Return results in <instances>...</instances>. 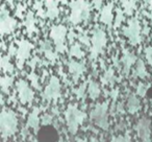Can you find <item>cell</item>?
<instances>
[{
    "instance_id": "cell-1",
    "label": "cell",
    "mask_w": 152,
    "mask_h": 142,
    "mask_svg": "<svg viewBox=\"0 0 152 142\" xmlns=\"http://www.w3.org/2000/svg\"><path fill=\"white\" fill-rule=\"evenodd\" d=\"M0 129L3 138L12 136L17 129V118L13 111L2 109L0 114Z\"/></svg>"
},
{
    "instance_id": "cell-2",
    "label": "cell",
    "mask_w": 152,
    "mask_h": 142,
    "mask_svg": "<svg viewBox=\"0 0 152 142\" xmlns=\"http://www.w3.org/2000/svg\"><path fill=\"white\" fill-rule=\"evenodd\" d=\"M71 7V16L70 21L74 24L87 20L90 16V7L89 4L85 0H75L70 4Z\"/></svg>"
},
{
    "instance_id": "cell-3",
    "label": "cell",
    "mask_w": 152,
    "mask_h": 142,
    "mask_svg": "<svg viewBox=\"0 0 152 142\" xmlns=\"http://www.w3.org/2000/svg\"><path fill=\"white\" fill-rule=\"evenodd\" d=\"M66 117H67V122L70 132L72 134H75L79 123L85 118V114L83 112H80L77 108H75V107L69 106L68 110L66 111Z\"/></svg>"
},
{
    "instance_id": "cell-4",
    "label": "cell",
    "mask_w": 152,
    "mask_h": 142,
    "mask_svg": "<svg viewBox=\"0 0 152 142\" xmlns=\"http://www.w3.org/2000/svg\"><path fill=\"white\" fill-rule=\"evenodd\" d=\"M66 36H67V28L64 25H56L51 28L50 37L56 46V50L58 52H64L66 50L65 41Z\"/></svg>"
},
{
    "instance_id": "cell-5",
    "label": "cell",
    "mask_w": 152,
    "mask_h": 142,
    "mask_svg": "<svg viewBox=\"0 0 152 142\" xmlns=\"http://www.w3.org/2000/svg\"><path fill=\"white\" fill-rule=\"evenodd\" d=\"M106 43V36L103 30L97 29L94 32L93 38H92V49H91V57L96 59L99 53L102 52Z\"/></svg>"
},
{
    "instance_id": "cell-6",
    "label": "cell",
    "mask_w": 152,
    "mask_h": 142,
    "mask_svg": "<svg viewBox=\"0 0 152 142\" xmlns=\"http://www.w3.org/2000/svg\"><path fill=\"white\" fill-rule=\"evenodd\" d=\"M17 27V21L10 16L9 12L2 7L1 10V19H0V30H1V35L5 34H11L12 32L16 29Z\"/></svg>"
},
{
    "instance_id": "cell-7",
    "label": "cell",
    "mask_w": 152,
    "mask_h": 142,
    "mask_svg": "<svg viewBox=\"0 0 152 142\" xmlns=\"http://www.w3.org/2000/svg\"><path fill=\"white\" fill-rule=\"evenodd\" d=\"M124 35L129 39L132 45H137L141 42L140 38V25L137 18H133L128 22V26L124 28Z\"/></svg>"
},
{
    "instance_id": "cell-8",
    "label": "cell",
    "mask_w": 152,
    "mask_h": 142,
    "mask_svg": "<svg viewBox=\"0 0 152 142\" xmlns=\"http://www.w3.org/2000/svg\"><path fill=\"white\" fill-rule=\"evenodd\" d=\"M106 111H107V104H99L95 108L93 112V117L95 122L99 125L100 127H102L103 129H106L108 127L107 123V114H106Z\"/></svg>"
},
{
    "instance_id": "cell-9",
    "label": "cell",
    "mask_w": 152,
    "mask_h": 142,
    "mask_svg": "<svg viewBox=\"0 0 152 142\" xmlns=\"http://www.w3.org/2000/svg\"><path fill=\"white\" fill-rule=\"evenodd\" d=\"M31 48H32V45L28 41L21 40L19 42V48H18L17 51V61H18L17 65L20 69H22L23 64L25 63V60H27V57H29Z\"/></svg>"
},
{
    "instance_id": "cell-10",
    "label": "cell",
    "mask_w": 152,
    "mask_h": 142,
    "mask_svg": "<svg viewBox=\"0 0 152 142\" xmlns=\"http://www.w3.org/2000/svg\"><path fill=\"white\" fill-rule=\"evenodd\" d=\"M18 93H19V98L21 100V102L23 104H29L34 99V92L30 89V87L28 86V84L25 81L21 79L18 82Z\"/></svg>"
},
{
    "instance_id": "cell-11",
    "label": "cell",
    "mask_w": 152,
    "mask_h": 142,
    "mask_svg": "<svg viewBox=\"0 0 152 142\" xmlns=\"http://www.w3.org/2000/svg\"><path fill=\"white\" fill-rule=\"evenodd\" d=\"M37 139L39 141H56L58 140V133L53 127L46 125L38 132Z\"/></svg>"
},
{
    "instance_id": "cell-12",
    "label": "cell",
    "mask_w": 152,
    "mask_h": 142,
    "mask_svg": "<svg viewBox=\"0 0 152 142\" xmlns=\"http://www.w3.org/2000/svg\"><path fill=\"white\" fill-rule=\"evenodd\" d=\"M59 92H61V88H59V82L56 77H51L49 85L47 86L46 90L44 92V97L48 100L55 99L59 96Z\"/></svg>"
},
{
    "instance_id": "cell-13",
    "label": "cell",
    "mask_w": 152,
    "mask_h": 142,
    "mask_svg": "<svg viewBox=\"0 0 152 142\" xmlns=\"http://www.w3.org/2000/svg\"><path fill=\"white\" fill-rule=\"evenodd\" d=\"M137 132L143 140H148L150 137V122L148 119L143 118L137 123Z\"/></svg>"
},
{
    "instance_id": "cell-14",
    "label": "cell",
    "mask_w": 152,
    "mask_h": 142,
    "mask_svg": "<svg viewBox=\"0 0 152 142\" xmlns=\"http://www.w3.org/2000/svg\"><path fill=\"white\" fill-rule=\"evenodd\" d=\"M100 21L105 25L110 26L113 23V3L105 5L100 15Z\"/></svg>"
},
{
    "instance_id": "cell-15",
    "label": "cell",
    "mask_w": 152,
    "mask_h": 142,
    "mask_svg": "<svg viewBox=\"0 0 152 142\" xmlns=\"http://www.w3.org/2000/svg\"><path fill=\"white\" fill-rule=\"evenodd\" d=\"M69 70L70 72L73 74L74 81L76 82L79 79V77L83 74V71H85V66H83V64L78 63V62L71 61L69 63Z\"/></svg>"
},
{
    "instance_id": "cell-16",
    "label": "cell",
    "mask_w": 152,
    "mask_h": 142,
    "mask_svg": "<svg viewBox=\"0 0 152 142\" xmlns=\"http://www.w3.org/2000/svg\"><path fill=\"white\" fill-rule=\"evenodd\" d=\"M127 108H128L129 113H131V114H134L141 109L140 102L134 94H130V96H129L128 102H127Z\"/></svg>"
},
{
    "instance_id": "cell-17",
    "label": "cell",
    "mask_w": 152,
    "mask_h": 142,
    "mask_svg": "<svg viewBox=\"0 0 152 142\" xmlns=\"http://www.w3.org/2000/svg\"><path fill=\"white\" fill-rule=\"evenodd\" d=\"M47 7V16L51 19H54L58 15V9L56 7L55 0H46Z\"/></svg>"
},
{
    "instance_id": "cell-18",
    "label": "cell",
    "mask_w": 152,
    "mask_h": 142,
    "mask_svg": "<svg viewBox=\"0 0 152 142\" xmlns=\"http://www.w3.org/2000/svg\"><path fill=\"white\" fill-rule=\"evenodd\" d=\"M24 24H25L26 29H27V32L29 35H32L34 32H38V29H37V27L34 26V14H32L31 12H29V13L27 14V16H26V20H25V22H24Z\"/></svg>"
},
{
    "instance_id": "cell-19",
    "label": "cell",
    "mask_w": 152,
    "mask_h": 142,
    "mask_svg": "<svg viewBox=\"0 0 152 142\" xmlns=\"http://www.w3.org/2000/svg\"><path fill=\"white\" fill-rule=\"evenodd\" d=\"M124 68H125V73H128L129 69L131 68V66L133 65V63H134L135 61V57L132 54L131 52H129V51L125 50L124 51Z\"/></svg>"
},
{
    "instance_id": "cell-20",
    "label": "cell",
    "mask_w": 152,
    "mask_h": 142,
    "mask_svg": "<svg viewBox=\"0 0 152 142\" xmlns=\"http://www.w3.org/2000/svg\"><path fill=\"white\" fill-rule=\"evenodd\" d=\"M134 75L140 79H145L147 77V71H146V67H145V64L143 63V61L139 60L137 63V67H135L134 70Z\"/></svg>"
},
{
    "instance_id": "cell-21",
    "label": "cell",
    "mask_w": 152,
    "mask_h": 142,
    "mask_svg": "<svg viewBox=\"0 0 152 142\" xmlns=\"http://www.w3.org/2000/svg\"><path fill=\"white\" fill-rule=\"evenodd\" d=\"M121 2H122L124 11L127 15H131L133 11H135V9H137V4H135L134 0H121Z\"/></svg>"
},
{
    "instance_id": "cell-22",
    "label": "cell",
    "mask_w": 152,
    "mask_h": 142,
    "mask_svg": "<svg viewBox=\"0 0 152 142\" xmlns=\"http://www.w3.org/2000/svg\"><path fill=\"white\" fill-rule=\"evenodd\" d=\"M38 114H39V109L36 108L32 113L29 115V118H28V127H34V129H38L39 127V118H38Z\"/></svg>"
},
{
    "instance_id": "cell-23",
    "label": "cell",
    "mask_w": 152,
    "mask_h": 142,
    "mask_svg": "<svg viewBox=\"0 0 152 142\" xmlns=\"http://www.w3.org/2000/svg\"><path fill=\"white\" fill-rule=\"evenodd\" d=\"M89 94H90V96H91L92 99H96L97 97H99L100 88H99V86H98V84H96L95 82H92V83H90Z\"/></svg>"
},
{
    "instance_id": "cell-24",
    "label": "cell",
    "mask_w": 152,
    "mask_h": 142,
    "mask_svg": "<svg viewBox=\"0 0 152 142\" xmlns=\"http://www.w3.org/2000/svg\"><path fill=\"white\" fill-rule=\"evenodd\" d=\"M1 68L4 72H13L14 66L10 63V55L1 57Z\"/></svg>"
},
{
    "instance_id": "cell-25",
    "label": "cell",
    "mask_w": 152,
    "mask_h": 142,
    "mask_svg": "<svg viewBox=\"0 0 152 142\" xmlns=\"http://www.w3.org/2000/svg\"><path fill=\"white\" fill-rule=\"evenodd\" d=\"M12 84H13V77H5L1 79V90L3 93L9 94V88L11 87Z\"/></svg>"
},
{
    "instance_id": "cell-26",
    "label": "cell",
    "mask_w": 152,
    "mask_h": 142,
    "mask_svg": "<svg viewBox=\"0 0 152 142\" xmlns=\"http://www.w3.org/2000/svg\"><path fill=\"white\" fill-rule=\"evenodd\" d=\"M70 54L75 57L80 59V57H83V51H81L80 46H79L78 44H74V45H72L71 49H70Z\"/></svg>"
},
{
    "instance_id": "cell-27",
    "label": "cell",
    "mask_w": 152,
    "mask_h": 142,
    "mask_svg": "<svg viewBox=\"0 0 152 142\" xmlns=\"http://www.w3.org/2000/svg\"><path fill=\"white\" fill-rule=\"evenodd\" d=\"M115 77H114V71L113 69H108V71H106L105 74L102 77V82L104 84H113L115 81Z\"/></svg>"
},
{
    "instance_id": "cell-28",
    "label": "cell",
    "mask_w": 152,
    "mask_h": 142,
    "mask_svg": "<svg viewBox=\"0 0 152 142\" xmlns=\"http://www.w3.org/2000/svg\"><path fill=\"white\" fill-rule=\"evenodd\" d=\"M124 20V16L120 9H117V18H116V23H115V27H119L122 23V21Z\"/></svg>"
},
{
    "instance_id": "cell-29",
    "label": "cell",
    "mask_w": 152,
    "mask_h": 142,
    "mask_svg": "<svg viewBox=\"0 0 152 142\" xmlns=\"http://www.w3.org/2000/svg\"><path fill=\"white\" fill-rule=\"evenodd\" d=\"M28 77H29V79H30V82H31L32 86H34V87H36L37 89H39V90H40L41 88H40V85H39L38 77H37V75L34 74V72H31L29 75H28Z\"/></svg>"
},
{
    "instance_id": "cell-30",
    "label": "cell",
    "mask_w": 152,
    "mask_h": 142,
    "mask_svg": "<svg viewBox=\"0 0 152 142\" xmlns=\"http://www.w3.org/2000/svg\"><path fill=\"white\" fill-rule=\"evenodd\" d=\"M148 89H149V86H146L145 84L140 83L139 88H137V94H140L141 96H145L148 91Z\"/></svg>"
},
{
    "instance_id": "cell-31",
    "label": "cell",
    "mask_w": 152,
    "mask_h": 142,
    "mask_svg": "<svg viewBox=\"0 0 152 142\" xmlns=\"http://www.w3.org/2000/svg\"><path fill=\"white\" fill-rule=\"evenodd\" d=\"M145 53H146V57H147L148 62H149V64L152 67V47H148V48L146 49Z\"/></svg>"
},
{
    "instance_id": "cell-32",
    "label": "cell",
    "mask_w": 152,
    "mask_h": 142,
    "mask_svg": "<svg viewBox=\"0 0 152 142\" xmlns=\"http://www.w3.org/2000/svg\"><path fill=\"white\" fill-rule=\"evenodd\" d=\"M78 37H79V39L81 40V42H83L85 44H87L88 46H89V45H90V40H89V38L87 37V35L83 34V32H81L80 34L78 35Z\"/></svg>"
},
{
    "instance_id": "cell-33",
    "label": "cell",
    "mask_w": 152,
    "mask_h": 142,
    "mask_svg": "<svg viewBox=\"0 0 152 142\" xmlns=\"http://www.w3.org/2000/svg\"><path fill=\"white\" fill-rule=\"evenodd\" d=\"M85 89H86V84L85 85H81L80 88H79V90H75V93L77 94V96L78 97H83V95L85 94Z\"/></svg>"
},
{
    "instance_id": "cell-34",
    "label": "cell",
    "mask_w": 152,
    "mask_h": 142,
    "mask_svg": "<svg viewBox=\"0 0 152 142\" xmlns=\"http://www.w3.org/2000/svg\"><path fill=\"white\" fill-rule=\"evenodd\" d=\"M102 2H103V0H93L94 7H95V9H97V10L100 9V7H101Z\"/></svg>"
},
{
    "instance_id": "cell-35",
    "label": "cell",
    "mask_w": 152,
    "mask_h": 142,
    "mask_svg": "<svg viewBox=\"0 0 152 142\" xmlns=\"http://www.w3.org/2000/svg\"><path fill=\"white\" fill-rule=\"evenodd\" d=\"M38 61H39L38 57H34V60H31V63H29V66L31 67L32 70L34 69V67H36V64H37V62H38Z\"/></svg>"
},
{
    "instance_id": "cell-36",
    "label": "cell",
    "mask_w": 152,
    "mask_h": 142,
    "mask_svg": "<svg viewBox=\"0 0 152 142\" xmlns=\"http://www.w3.org/2000/svg\"><path fill=\"white\" fill-rule=\"evenodd\" d=\"M9 53H10V55L14 54V53H17V50L15 49V46H14V44H12V45H11V47H10Z\"/></svg>"
},
{
    "instance_id": "cell-37",
    "label": "cell",
    "mask_w": 152,
    "mask_h": 142,
    "mask_svg": "<svg viewBox=\"0 0 152 142\" xmlns=\"http://www.w3.org/2000/svg\"><path fill=\"white\" fill-rule=\"evenodd\" d=\"M59 2H61V3H64V4H66L67 3V0H58Z\"/></svg>"
},
{
    "instance_id": "cell-38",
    "label": "cell",
    "mask_w": 152,
    "mask_h": 142,
    "mask_svg": "<svg viewBox=\"0 0 152 142\" xmlns=\"http://www.w3.org/2000/svg\"><path fill=\"white\" fill-rule=\"evenodd\" d=\"M151 106H152V104H151Z\"/></svg>"
}]
</instances>
